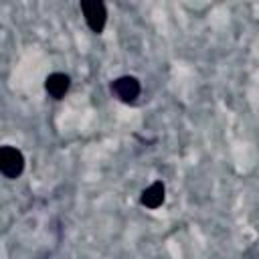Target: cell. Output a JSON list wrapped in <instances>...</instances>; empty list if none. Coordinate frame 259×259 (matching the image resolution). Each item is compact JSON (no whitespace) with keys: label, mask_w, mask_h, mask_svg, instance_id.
<instances>
[{"label":"cell","mask_w":259,"mask_h":259,"mask_svg":"<svg viewBox=\"0 0 259 259\" xmlns=\"http://www.w3.org/2000/svg\"><path fill=\"white\" fill-rule=\"evenodd\" d=\"M111 93H113L119 101H123V103H134V101L140 97V93H142V85H140V81H138L136 77H132V75H121V77L113 79V83H111Z\"/></svg>","instance_id":"3957f363"},{"label":"cell","mask_w":259,"mask_h":259,"mask_svg":"<svg viewBox=\"0 0 259 259\" xmlns=\"http://www.w3.org/2000/svg\"><path fill=\"white\" fill-rule=\"evenodd\" d=\"M164 200H166V186H164V182H152L148 188H144L142 190V194H140V202L146 206V208H158V206H162L164 204Z\"/></svg>","instance_id":"5b68a950"},{"label":"cell","mask_w":259,"mask_h":259,"mask_svg":"<svg viewBox=\"0 0 259 259\" xmlns=\"http://www.w3.org/2000/svg\"><path fill=\"white\" fill-rule=\"evenodd\" d=\"M71 87V77L67 73H51L45 79V89L53 99H63Z\"/></svg>","instance_id":"277c9868"},{"label":"cell","mask_w":259,"mask_h":259,"mask_svg":"<svg viewBox=\"0 0 259 259\" xmlns=\"http://www.w3.org/2000/svg\"><path fill=\"white\" fill-rule=\"evenodd\" d=\"M81 12H83L85 22H87V26L91 28V32L101 34L103 28H105V22H107L105 4H103L101 0H83V2H81Z\"/></svg>","instance_id":"7a4b0ae2"},{"label":"cell","mask_w":259,"mask_h":259,"mask_svg":"<svg viewBox=\"0 0 259 259\" xmlns=\"http://www.w3.org/2000/svg\"><path fill=\"white\" fill-rule=\"evenodd\" d=\"M24 170V156L18 148L14 146H2L0 148V172L8 178L14 180L22 174Z\"/></svg>","instance_id":"6da1fadb"}]
</instances>
